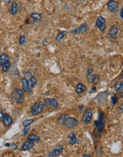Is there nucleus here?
Masks as SVG:
<instances>
[{"mask_svg":"<svg viewBox=\"0 0 123 157\" xmlns=\"http://www.w3.org/2000/svg\"><path fill=\"white\" fill-rule=\"evenodd\" d=\"M118 33V28L116 27V26H112L110 29L109 31V35L110 37H115L116 35H117Z\"/></svg>","mask_w":123,"mask_h":157,"instance_id":"f3484780","label":"nucleus"},{"mask_svg":"<svg viewBox=\"0 0 123 157\" xmlns=\"http://www.w3.org/2000/svg\"><path fill=\"white\" fill-rule=\"evenodd\" d=\"M88 25L86 24H83L81 27L76 28L75 30H72V33H73L75 35H78L80 33H86L88 32Z\"/></svg>","mask_w":123,"mask_h":157,"instance_id":"9d476101","label":"nucleus"},{"mask_svg":"<svg viewBox=\"0 0 123 157\" xmlns=\"http://www.w3.org/2000/svg\"><path fill=\"white\" fill-rule=\"evenodd\" d=\"M17 148H18L17 144H12V150L15 151V150H17Z\"/></svg>","mask_w":123,"mask_h":157,"instance_id":"7c9ffc66","label":"nucleus"},{"mask_svg":"<svg viewBox=\"0 0 123 157\" xmlns=\"http://www.w3.org/2000/svg\"><path fill=\"white\" fill-rule=\"evenodd\" d=\"M34 142H33L31 141H29V140L25 141L24 143V144H23L22 147V151H27V150L31 149L32 148L34 147Z\"/></svg>","mask_w":123,"mask_h":157,"instance_id":"f8f14e48","label":"nucleus"},{"mask_svg":"<svg viewBox=\"0 0 123 157\" xmlns=\"http://www.w3.org/2000/svg\"><path fill=\"white\" fill-rule=\"evenodd\" d=\"M28 140L31 141L33 142H39L41 141V138L39 137L38 136L35 135V134H30L28 136Z\"/></svg>","mask_w":123,"mask_h":157,"instance_id":"4be33fe9","label":"nucleus"},{"mask_svg":"<svg viewBox=\"0 0 123 157\" xmlns=\"http://www.w3.org/2000/svg\"><path fill=\"white\" fill-rule=\"evenodd\" d=\"M30 129H31L30 126H25V129H24V135L26 136V134H27V133L29 131Z\"/></svg>","mask_w":123,"mask_h":157,"instance_id":"c756f323","label":"nucleus"},{"mask_svg":"<svg viewBox=\"0 0 123 157\" xmlns=\"http://www.w3.org/2000/svg\"><path fill=\"white\" fill-rule=\"evenodd\" d=\"M3 114H3L2 110V109H0V119H2Z\"/></svg>","mask_w":123,"mask_h":157,"instance_id":"473e14b6","label":"nucleus"},{"mask_svg":"<svg viewBox=\"0 0 123 157\" xmlns=\"http://www.w3.org/2000/svg\"><path fill=\"white\" fill-rule=\"evenodd\" d=\"M95 91H96V88L95 87H93V88H92L91 89V90L90 91V93H93V92H95Z\"/></svg>","mask_w":123,"mask_h":157,"instance_id":"72a5a7b5","label":"nucleus"},{"mask_svg":"<svg viewBox=\"0 0 123 157\" xmlns=\"http://www.w3.org/2000/svg\"><path fill=\"white\" fill-rule=\"evenodd\" d=\"M69 140H70V144L71 145L75 144L77 141L76 136L74 132H71L69 134Z\"/></svg>","mask_w":123,"mask_h":157,"instance_id":"aec40b11","label":"nucleus"},{"mask_svg":"<svg viewBox=\"0 0 123 157\" xmlns=\"http://www.w3.org/2000/svg\"><path fill=\"white\" fill-rule=\"evenodd\" d=\"M19 42L21 45H24L26 42V38L25 36H21L19 37Z\"/></svg>","mask_w":123,"mask_h":157,"instance_id":"cd10ccee","label":"nucleus"},{"mask_svg":"<svg viewBox=\"0 0 123 157\" xmlns=\"http://www.w3.org/2000/svg\"><path fill=\"white\" fill-rule=\"evenodd\" d=\"M34 119H26V120H25L24 121H23L22 124L24 126H30L31 124L32 123H34Z\"/></svg>","mask_w":123,"mask_h":157,"instance_id":"a878e982","label":"nucleus"},{"mask_svg":"<svg viewBox=\"0 0 123 157\" xmlns=\"http://www.w3.org/2000/svg\"><path fill=\"white\" fill-rule=\"evenodd\" d=\"M85 86L84 84H83L82 83H78L77 84L76 89V91L77 94H81L83 93L85 90Z\"/></svg>","mask_w":123,"mask_h":157,"instance_id":"dca6fc26","label":"nucleus"},{"mask_svg":"<svg viewBox=\"0 0 123 157\" xmlns=\"http://www.w3.org/2000/svg\"><path fill=\"white\" fill-rule=\"evenodd\" d=\"M106 20L103 17H98V19L96 21V26L100 30L101 32H104L106 29Z\"/></svg>","mask_w":123,"mask_h":157,"instance_id":"423d86ee","label":"nucleus"},{"mask_svg":"<svg viewBox=\"0 0 123 157\" xmlns=\"http://www.w3.org/2000/svg\"><path fill=\"white\" fill-rule=\"evenodd\" d=\"M41 14H39V13H32L31 14V17L34 19L35 21H39L40 22L41 20Z\"/></svg>","mask_w":123,"mask_h":157,"instance_id":"5701e85b","label":"nucleus"},{"mask_svg":"<svg viewBox=\"0 0 123 157\" xmlns=\"http://www.w3.org/2000/svg\"><path fill=\"white\" fill-rule=\"evenodd\" d=\"M108 10L112 13H115L119 9V4L115 0H110L108 3Z\"/></svg>","mask_w":123,"mask_h":157,"instance_id":"0eeeda50","label":"nucleus"},{"mask_svg":"<svg viewBox=\"0 0 123 157\" xmlns=\"http://www.w3.org/2000/svg\"><path fill=\"white\" fill-rule=\"evenodd\" d=\"M2 120L3 124H4L5 126H9L12 125V124L13 122L12 118L11 117L9 116V114H3Z\"/></svg>","mask_w":123,"mask_h":157,"instance_id":"9b49d317","label":"nucleus"},{"mask_svg":"<svg viewBox=\"0 0 123 157\" xmlns=\"http://www.w3.org/2000/svg\"><path fill=\"white\" fill-rule=\"evenodd\" d=\"M122 89H123V82L122 81H117V82L115 84V86H114V89H115V91H117V92L122 91Z\"/></svg>","mask_w":123,"mask_h":157,"instance_id":"a211bd4d","label":"nucleus"},{"mask_svg":"<svg viewBox=\"0 0 123 157\" xmlns=\"http://www.w3.org/2000/svg\"><path fill=\"white\" fill-rule=\"evenodd\" d=\"M87 78H88V80L90 83L96 84L98 83L99 81V76L98 75H95V74H88Z\"/></svg>","mask_w":123,"mask_h":157,"instance_id":"ddd939ff","label":"nucleus"},{"mask_svg":"<svg viewBox=\"0 0 123 157\" xmlns=\"http://www.w3.org/2000/svg\"><path fill=\"white\" fill-rule=\"evenodd\" d=\"M78 124V121L77 120L76 118L70 117L66 118V119L64 121V124L68 128H73L76 126Z\"/></svg>","mask_w":123,"mask_h":157,"instance_id":"39448f33","label":"nucleus"},{"mask_svg":"<svg viewBox=\"0 0 123 157\" xmlns=\"http://www.w3.org/2000/svg\"><path fill=\"white\" fill-rule=\"evenodd\" d=\"M9 58L8 57L7 54H0V66H2L3 65H4V64H7L8 62H9Z\"/></svg>","mask_w":123,"mask_h":157,"instance_id":"4468645a","label":"nucleus"},{"mask_svg":"<svg viewBox=\"0 0 123 157\" xmlns=\"http://www.w3.org/2000/svg\"><path fill=\"white\" fill-rule=\"evenodd\" d=\"M43 104H44V107L53 106V107L56 108L58 106V101L56 99H45Z\"/></svg>","mask_w":123,"mask_h":157,"instance_id":"6e6552de","label":"nucleus"},{"mask_svg":"<svg viewBox=\"0 0 123 157\" xmlns=\"http://www.w3.org/2000/svg\"><path fill=\"white\" fill-rule=\"evenodd\" d=\"M123 12H122V9H121L120 10V17L122 18V19H123V15H122Z\"/></svg>","mask_w":123,"mask_h":157,"instance_id":"f704fd0d","label":"nucleus"},{"mask_svg":"<svg viewBox=\"0 0 123 157\" xmlns=\"http://www.w3.org/2000/svg\"><path fill=\"white\" fill-rule=\"evenodd\" d=\"M12 99L15 103L22 104L24 100V91L20 89H15L11 94Z\"/></svg>","mask_w":123,"mask_h":157,"instance_id":"f257e3e1","label":"nucleus"},{"mask_svg":"<svg viewBox=\"0 0 123 157\" xmlns=\"http://www.w3.org/2000/svg\"><path fill=\"white\" fill-rule=\"evenodd\" d=\"M6 2H7V4H9V3L11 2V0H6Z\"/></svg>","mask_w":123,"mask_h":157,"instance_id":"e433bc0d","label":"nucleus"},{"mask_svg":"<svg viewBox=\"0 0 123 157\" xmlns=\"http://www.w3.org/2000/svg\"><path fill=\"white\" fill-rule=\"evenodd\" d=\"M10 67H11V63L9 61V62H8L7 64L2 66V70L3 72H8L9 70Z\"/></svg>","mask_w":123,"mask_h":157,"instance_id":"393cba45","label":"nucleus"},{"mask_svg":"<svg viewBox=\"0 0 123 157\" xmlns=\"http://www.w3.org/2000/svg\"><path fill=\"white\" fill-rule=\"evenodd\" d=\"M36 78L35 76H31V77L30 78L29 81H28V90L31 89L35 86V84H36Z\"/></svg>","mask_w":123,"mask_h":157,"instance_id":"2eb2a0df","label":"nucleus"},{"mask_svg":"<svg viewBox=\"0 0 123 157\" xmlns=\"http://www.w3.org/2000/svg\"><path fill=\"white\" fill-rule=\"evenodd\" d=\"M68 34V32L66 31H62V32H60L56 36V40L57 42H61L62 40V39L66 35Z\"/></svg>","mask_w":123,"mask_h":157,"instance_id":"412c9836","label":"nucleus"},{"mask_svg":"<svg viewBox=\"0 0 123 157\" xmlns=\"http://www.w3.org/2000/svg\"><path fill=\"white\" fill-rule=\"evenodd\" d=\"M22 88L23 91H28V81L25 78H22Z\"/></svg>","mask_w":123,"mask_h":157,"instance_id":"b1692460","label":"nucleus"},{"mask_svg":"<svg viewBox=\"0 0 123 157\" xmlns=\"http://www.w3.org/2000/svg\"><path fill=\"white\" fill-rule=\"evenodd\" d=\"M11 14L12 15L16 14L18 12V4L15 2L12 3V7H11Z\"/></svg>","mask_w":123,"mask_h":157,"instance_id":"6ab92c4d","label":"nucleus"},{"mask_svg":"<svg viewBox=\"0 0 123 157\" xmlns=\"http://www.w3.org/2000/svg\"><path fill=\"white\" fill-rule=\"evenodd\" d=\"M93 70L92 69H90V68H88V69H87V72H88V74H92L93 73Z\"/></svg>","mask_w":123,"mask_h":157,"instance_id":"2f4dec72","label":"nucleus"},{"mask_svg":"<svg viewBox=\"0 0 123 157\" xmlns=\"http://www.w3.org/2000/svg\"><path fill=\"white\" fill-rule=\"evenodd\" d=\"M66 114H61V116L58 118V123L59 124H62L64 122V121H65V119H66Z\"/></svg>","mask_w":123,"mask_h":157,"instance_id":"bb28decb","label":"nucleus"},{"mask_svg":"<svg viewBox=\"0 0 123 157\" xmlns=\"http://www.w3.org/2000/svg\"><path fill=\"white\" fill-rule=\"evenodd\" d=\"M93 117V111L91 109H87L86 110L84 111L83 116H82V121L85 125L88 124L92 120Z\"/></svg>","mask_w":123,"mask_h":157,"instance_id":"20e7f679","label":"nucleus"},{"mask_svg":"<svg viewBox=\"0 0 123 157\" xmlns=\"http://www.w3.org/2000/svg\"><path fill=\"white\" fill-rule=\"evenodd\" d=\"M83 157H85V156H86V157H90L91 156H90V155H88V154H83Z\"/></svg>","mask_w":123,"mask_h":157,"instance_id":"c9c22d12","label":"nucleus"},{"mask_svg":"<svg viewBox=\"0 0 123 157\" xmlns=\"http://www.w3.org/2000/svg\"><path fill=\"white\" fill-rule=\"evenodd\" d=\"M44 106L43 103H41V102L35 103L31 109V114L34 116L39 115L41 113H42V111H44Z\"/></svg>","mask_w":123,"mask_h":157,"instance_id":"7ed1b4c3","label":"nucleus"},{"mask_svg":"<svg viewBox=\"0 0 123 157\" xmlns=\"http://www.w3.org/2000/svg\"><path fill=\"white\" fill-rule=\"evenodd\" d=\"M63 146H61V145H58L56 146V147L53 149L52 151L49 154V156H52V157H56L58 156L62 152H63Z\"/></svg>","mask_w":123,"mask_h":157,"instance_id":"1a4fd4ad","label":"nucleus"},{"mask_svg":"<svg viewBox=\"0 0 123 157\" xmlns=\"http://www.w3.org/2000/svg\"><path fill=\"white\" fill-rule=\"evenodd\" d=\"M5 146H9L10 144H5Z\"/></svg>","mask_w":123,"mask_h":157,"instance_id":"4c0bfd02","label":"nucleus"},{"mask_svg":"<svg viewBox=\"0 0 123 157\" xmlns=\"http://www.w3.org/2000/svg\"><path fill=\"white\" fill-rule=\"evenodd\" d=\"M95 126L99 132H102L105 128V123H104V113L100 111L98 114V120L95 121Z\"/></svg>","mask_w":123,"mask_h":157,"instance_id":"f03ea898","label":"nucleus"},{"mask_svg":"<svg viewBox=\"0 0 123 157\" xmlns=\"http://www.w3.org/2000/svg\"><path fill=\"white\" fill-rule=\"evenodd\" d=\"M81 1H85V0H81Z\"/></svg>","mask_w":123,"mask_h":157,"instance_id":"58836bf2","label":"nucleus"},{"mask_svg":"<svg viewBox=\"0 0 123 157\" xmlns=\"http://www.w3.org/2000/svg\"><path fill=\"white\" fill-rule=\"evenodd\" d=\"M111 102H112V104H113V105H115V104H117V97L116 95L113 96V97L111 99Z\"/></svg>","mask_w":123,"mask_h":157,"instance_id":"c85d7f7f","label":"nucleus"}]
</instances>
